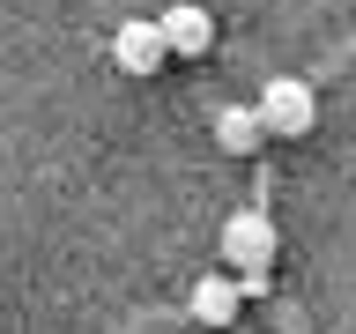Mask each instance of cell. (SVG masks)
Here are the masks:
<instances>
[{
  "label": "cell",
  "instance_id": "1",
  "mask_svg": "<svg viewBox=\"0 0 356 334\" xmlns=\"http://www.w3.org/2000/svg\"><path fill=\"white\" fill-rule=\"evenodd\" d=\"M252 119H260L267 141H297V134H312V119H319V97H312V82L282 74V82H267V97L252 104Z\"/></svg>",
  "mask_w": 356,
  "mask_h": 334
},
{
  "label": "cell",
  "instance_id": "2",
  "mask_svg": "<svg viewBox=\"0 0 356 334\" xmlns=\"http://www.w3.org/2000/svg\"><path fill=\"white\" fill-rule=\"evenodd\" d=\"M275 245H282V238H275V216H267V208H238V216L222 223V260L238 267V275H245V267H267Z\"/></svg>",
  "mask_w": 356,
  "mask_h": 334
},
{
  "label": "cell",
  "instance_id": "3",
  "mask_svg": "<svg viewBox=\"0 0 356 334\" xmlns=\"http://www.w3.org/2000/svg\"><path fill=\"white\" fill-rule=\"evenodd\" d=\"M156 38H163V52H178V60H200V52L216 45V22H208V8L178 0V8L156 15Z\"/></svg>",
  "mask_w": 356,
  "mask_h": 334
},
{
  "label": "cell",
  "instance_id": "4",
  "mask_svg": "<svg viewBox=\"0 0 356 334\" xmlns=\"http://www.w3.org/2000/svg\"><path fill=\"white\" fill-rule=\"evenodd\" d=\"M111 60L127 67L134 82H149L171 52H163V38H156V22H119V30H111Z\"/></svg>",
  "mask_w": 356,
  "mask_h": 334
},
{
  "label": "cell",
  "instance_id": "5",
  "mask_svg": "<svg viewBox=\"0 0 356 334\" xmlns=\"http://www.w3.org/2000/svg\"><path fill=\"white\" fill-rule=\"evenodd\" d=\"M186 312H193L200 327H230V319H238V289H230V275H200L193 283V297H186Z\"/></svg>",
  "mask_w": 356,
  "mask_h": 334
},
{
  "label": "cell",
  "instance_id": "6",
  "mask_svg": "<svg viewBox=\"0 0 356 334\" xmlns=\"http://www.w3.org/2000/svg\"><path fill=\"white\" fill-rule=\"evenodd\" d=\"M216 141H222L230 156H252V149H260L267 134H260V119H252V104H222V111H216Z\"/></svg>",
  "mask_w": 356,
  "mask_h": 334
}]
</instances>
